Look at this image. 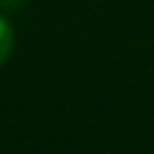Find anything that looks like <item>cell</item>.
I'll use <instances>...</instances> for the list:
<instances>
[{
	"label": "cell",
	"mask_w": 154,
	"mask_h": 154,
	"mask_svg": "<svg viewBox=\"0 0 154 154\" xmlns=\"http://www.w3.org/2000/svg\"><path fill=\"white\" fill-rule=\"evenodd\" d=\"M12 29L5 19H0V65L10 58V51H12Z\"/></svg>",
	"instance_id": "cell-1"
},
{
	"label": "cell",
	"mask_w": 154,
	"mask_h": 154,
	"mask_svg": "<svg viewBox=\"0 0 154 154\" xmlns=\"http://www.w3.org/2000/svg\"><path fill=\"white\" fill-rule=\"evenodd\" d=\"M0 5H2V7L14 10V7H19V5H22V0H0Z\"/></svg>",
	"instance_id": "cell-2"
}]
</instances>
